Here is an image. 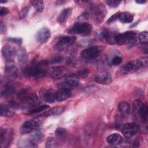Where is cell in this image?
I'll return each instance as SVG.
<instances>
[{"label":"cell","instance_id":"1","mask_svg":"<svg viewBox=\"0 0 148 148\" xmlns=\"http://www.w3.org/2000/svg\"><path fill=\"white\" fill-rule=\"evenodd\" d=\"M148 59L147 57H143L128 62L121 68V72L124 74H131L139 69L147 66Z\"/></svg>","mask_w":148,"mask_h":148},{"label":"cell","instance_id":"2","mask_svg":"<svg viewBox=\"0 0 148 148\" xmlns=\"http://www.w3.org/2000/svg\"><path fill=\"white\" fill-rule=\"evenodd\" d=\"M137 40L136 34L134 31H126L116 36L115 42L119 45H124L135 43Z\"/></svg>","mask_w":148,"mask_h":148},{"label":"cell","instance_id":"3","mask_svg":"<svg viewBox=\"0 0 148 148\" xmlns=\"http://www.w3.org/2000/svg\"><path fill=\"white\" fill-rule=\"evenodd\" d=\"M43 64H38L30 66H27L24 69V73L28 77L38 79L43 77L46 74L45 69L42 67Z\"/></svg>","mask_w":148,"mask_h":148},{"label":"cell","instance_id":"4","mask_svg":"<svg viewBox=\"0 0 148 148\" xmlns=\"http://www.w3.org/2000/svg\"><path fill=\"white\" fill-rule=\"evenodd\" d=\"M107 11L102 3L94 5L91 8V14L92 19L96 23L99 24L104 20Z\"/></svg>","mask_w":148,"mask_h":148},{"label":"cell","instance_id":"5","mask_svg":"<svg viewBox=\"0 0 148 148\" xmlns=\"http://www.w3.org/2000/svg\"><path fill=\"white\" fill-rule=\"evenodd\" d=\"M92 29V27L90 23L79 22L75 24L69 32L72 34L88 35L91 34Z\"/></svg>","mask_w":148,"mask_h":148},{"label":"cell","instance_id":"6","mask_svg":"<svg viewBox=\"0 0 148 148\" xmlns=\"http://www.w3.org/2000/svg\"><path fill=\"white\" fill-rule=\"evenodd\" d=\"M13 131L12 128H2L0 130V147H8L11 143L13 138Z\"/></svg>","mask_w":148,"mask_h":148},{"label":"cell","instance_id":"7","mask_svg":"<svg viewBox=\"0 0 148 148\" xmlns=\"http://www.w3.org/2000/svg\"><path fill=\"white\" fill-rule=\"evenodd\" d=\"M40 126V123L35 120H29L25 121L21 125L20 132L22 134L31 133L37 130Z\"/></svg>","mask_w":148,"mask_h":148},{"label":"cell","instance_id":"8","mask_svg":"<svg viewBox=\"0 0 148 148\" xmlns=\"http://www.w3.org/2000/svg\"><path fill=\"white\" fill-rule=\"evenodd\" d=\"M138 129V125L135 123H128L123 125L121 132L124 137L131 138L136 134Z\"/></svg>","mask_w":148,"mask_h":148},{"label":"cell","instance_id":"9","mask_svg":"<svg viewBox=\"0 0 148 148\" xmlns=\"http://www.w3.org/2000/svg\"><path fill=\"white\" fill-rule=\"evenodd\" d=\"M17 50L10 45H4L2 48V54L4 58L8 62H13L16 56H17Z\"/></svg>","mask_w":148,"mask_h":148},{"label":"cell","instance_id":"10","mask_svg":"<svg viewBox=\"0 0 148 148\" xmlns=\"http://www.w3.org/2000/svg\"><path fill=\"white\" fill-rule=\"evenodd\" d=\"M101 53V49L98 46H94L83 50L80 54L84 59H94L98 57Z\"/></svg>","mask_w":148,"mask_h":148},{"label":"cell","instance_id":"11","mask_svg":"<svg viewBox=\"0 0 148 148\" xmlns=\"http://www.w3.org/2000/svg\"><path fill=\"white\" fill-rule=\"evenodd\" d=\"M76 40L75 36H65L62 37L56 45V48L60 51H63L69 48Z\"/></svg>","mask_w":148,"mask_h":148},{"label":"cell","instance_id":"12","mask_svg":"<svg viewBox=\"0 0 148 148\" xmlns=\"http://www.w3.org/2000/svg\"><path fill=\"white\" fill-rule=\"evenodd\" d=\"M49 74L54 79H60L70 75L68 70L63 66H54L51 68L50 69Z\"/></svg>","mask_w":148,"mask_h":148},{"label":"cell","instance_id":"13","mask_svg":"<svg viewBox=\"0 0 148 148\" xmlns=\"http://www.w3.org/2000/svg\"><path fill=\"white\" fill-rule=\"evenodd\" d=\"M112 75L108 71H102L97 73L94 80L101 84H109L112 82Z\"/></svg>","mask_w":148,"mask_h":148},{"label":"cell","instance_id":"14","mask_svg":"<svg viewBox=\"0 0 148 148\" xmlns=\"http://www.w3.org/2000/svg\"><path fill=\"white\" fill-rule=\"evenodd\" d=\"M50 36V30L47 28L44 27L40 28L36 32L35 34V38L38 42L40 43H43L48 40Z\"/></svg>","mask_w":148,"mask_h":148},{"label":"cell","instance_id":"15","mask_svg":"<svg viewBox=\"0 0 148 148\" xmlns=\"http://www.w3.org/2000/svg\"><path fill=\"white\" fill-rule=\"evenodd\" d=\"M42 98L45 102L50 103H54L56 101V93H54L51 90L49 89H42L40 92Z\"/></svg>","mask_w":148,"mask_h":148},{"label":"cell","instance_id":"16","mask_svg":"<svg viewBox=\"0 0 148 148\" xmlns=\"http://www.w3.org/2000/svg\"><path fill=\"white\" fill-rule=\"evenodd\" d=\"M42 133L40 131H36L34 132L29 136V139L27 141V147H35L37 146L39 142L42 139Z\"/></svg>","mask_w":148,"mask_h":148},{"label":"cell","instance_id":"17","mask_svg":"<svg viewBox=\"0 0 148 148\" xmlns=\"http://www.w3.org/2000/svg\"><path fill=\"white\" fill-rule=\"evenodd\" d=\"M71 95V92L69 89L62 88L56 92V99L57 101H62L69 98Z\"/></svg>","mask_w":148,"mask_h":148},{"label":"cell","instance_id":"18","mask_svg":"<svg viewBox=\"0 0 148 148\" xmlns=\"http://www.w3.org/2000/svg\"><path fill=\"white\" fill-rule=\"evenodd\" d=\"M65 110V108L62 106H56L51 108V109L43 113L39 117H46L50 116H56L62 114Z\"/></svg>","mask_w":148,"mask_h":148},{"label":"cell","instance_id":"19","mask_svg":"<svg viewBox=\"0 0 148 148\" xmlns=\"http://www.w3.org/2000/svg\"><path fill=\"white\" fill-rule=\"evenodd\" d=\"M106 142L110 145H119L122 143L123 138L119 134L113 133L107 137Z\"/></svg>","mask_w":148,"mask_h":148},{"label":"cell","instance_id":"20","mask_svg":"<svg viewBox=\"0 0 148 148\" xmlns=\"http://www.w3.org/2000/svg\"><path fill=\"white\" fill-rule=\"evenodd\" d=\"M103 38L110 44L116 43L115 42V38L117 35L114 33V32H112L109 31L108 29H104L102 31L101 34Z\"/></svg>","mask_w":148,"mask_h":148},{"label":"cell","instance_id":"21","mask_svg":"<svg viewBox=\"0 0 148 148\" xmlns=\"http://www.w3.org/2000/svg\"><path fill=\"white\" fill-rule=\"evenodd\" d=\"M72 8H68L66 9H64L59 14L57 21L59 23H64L66 21V20L68 19V18L71 16L72 14Z\"/></svg>","mask_w":148,"mask_h":148},{"label":"cell","instance_id":"22","mask_svg":"<svg viewBox=\"0 0 148 148\" xmlns=\"http://www.w3.org/2000/svg\"><path fill=\"white\" fill-rule=\"evenodd\" d=\"M134 16L130 12H119L118 18L120 22L123 23H130L133 21Z\"/></svg>","mask_w":148,"mask_h":148},{"label":"cell","instance_id":"23","mask_svg":"<svg viewBox=\"0 0 148 148\" xmlns=\"http://www.w3.org/2000/svg\"><path fill=\"white\" fill-rule=\"evenodd\" d=\"M1 116L3 117H12L14 114V112L9 106L5 104H1Z\"/></svg>","mask_w":148,"mask_h":148},{"label":"cell","instance_id":"24","mask_svg":"<svg viewBox=\"0 0 148 148\" xmlns=\"http://www.w3.org/2000/svg\"><path fill=\"white\" fill-rule=\"evenodd\" d=\"M144 104L140 99H136L132 103L133 110L136 114L140 116Z\"/></svg>","mask_w":148,"mask_h":148},{"label":"cell","instance_id":"25","mask_svg":"<svg viewBox=\"0 0 148 148\" xmlns=\"http://www.w3.org/2000/svg\"><path fill=\"white\" fill-rule=\"evenodd\" d=\"M120 112L124 115H128L130 113V106L126 102H121L119 105Z\"/></svg>","mask_w":148,"mask_h":148},{"label":"cell","instance_id":"26","mask_svg":"<svg viewBox=\"0 0 148 148\" xmlns=\"http://www.w3.org/2000/svg\"><path fill=\"white\" fill-rule=\"evenodd\" d=\"M5 73L9 76L15 77L17 75V68L14 65H9L6 66Z\"/></svg>","mask_w":148,"mask_h":148},{"label":"cell","instance_id":"27","mask_svg":"<svg viewBox=\"0 0 148 148\" xmlns=\"http://www.w3.org/2000/svg\"><path fill=\"white\" fill-rule=\"evenodd\" d=\"M31 3L38 12L40 13L43 11L45 5H44V2L43 1H40V0L31 1Z\"/></svg>","mask_w":148,"mask_h":148},{"label":"cell","instance_id":"28","mask_svg":"<svg viewBox=\"0 0 148 148\" xmlns=\"http://www.w3.org/2000/svg\"><path fill=\"white\" fill-rule=\"evenodd\" d=\"M17 57L18 61L20 63H23L24 61H25L27 59V54L25 50L23 48L20 49L17 51Z\"/></svg>","mask_w":148,"mask_h":148},{"label":"cell","instance_id":"29","mask_svg":"<svg viewBox=\"0 0 148 148\" xmlns=\"http://www.w3.org/2000/svg\"><path fill=\"white\" fill-rule=\"evenodd\" d=\"M139 42L143 45H147L148 41V34L147 31L140 32L138 36Z\"/></svg>","mask_w":148,"mask_h":148},{"label":"cell","instance_id":"30","mask_svg":"<svg viewBox=\"0 0 148 148\" xmlns=\"http://www.w3.org/2000/svg\"><path fill=\"white\" fill-rule=\"evenodd\" d=\"M47 108H49V106L47 105H43L41 106H36L35 108L31 109L30 110H29V113L31 114H34V113H39L40 112L42 111H43L46 109H47Z\"/></svg>","mask_w":148,"mask_h":148},{"label":"cell","instance_id":"31","mask_svg":"<svg viewBox=\"0 0 148 148\" xmlns=\"http://www.w3.org/2000/svg\"><path fill=\"white\" fill-rule=\"evenodd\" d=\"M14 91V88L12 86L7 84L5 86L3 90L2 91L1 95H2L3 94H4V95H9L13 94Z\"/></svg>","mask_w":148,"mask_h":148},{"label":"cell","instance_id":"32","mask_svg":"<svg viewBox=\"0 0 148 148\" xmlns=\"http://www.w3.org/2000/svg\"><path fill=\"white\" fill-rule=\"evenodd\" d=\"M65 83L68 86L71 87H76L78 86L79 84V82L78 80H77L76 79H72V78L66 79L65 80Z\"/></svg>","mask_w":148,"mask_h":148},{"label":"cell","instance_id":"33","mask_svg":"<svg viewBox=\"0 0 148 148\" xmlns=\"http://www.w3.org/2000/svg\"><path fill=\"white\" fill-rule=\"evenodd\" d=\"M140 117H141L142 120L144 122H147V105H143V109L142 110Z\"/></svg>","mask_w":148,"mask_h":148},{"label":"cell","instance_id":"34","mask_svg":"<svg viewBox=\"0 0 148 148\" xmlns=\"http://www.w3.org/2000/svg\"><path fill=\"white\" fill-rule=\"evenodd\" d=\"M56 135L59 137V138H62L65 136V135L66 134V131L65 128H62V127H59L57 128L55 131Z\"/></svg>","mask_w":148,"mask_h":148},{"label":"cell","instance_id":"35","mask_svg":"<svg viewBox=\"0 0 148 148\" xmlns=\"http://www.w3.org/2000/svg\"><path fill=\"white\" fill-rule=\"evenodd\" d=\"M57 143L54 138H49L46 142V147H53L57 146Z\"/></svg>","mask_w":148,"mask_h":148},{"label":"cell","instance_id":"36","mask_svg":"<svg viewBox=\"0 0 148 148\" xmlns=\"http://www.w3.org/2000/svg\"><path fill=\"white\" fill-rule=\"evenodd\" d=\"M121 2L120 0H107L106 1V3L108 4V6L112 7V8H116L118 6L120 3Z\"/></svg>","mask_w":148,"mask_h":148},{"label":"cell","instance_id":"37","mask_svg":"<svg viewBox=\"0 0 148 148\" xmlns=\"http://www.w3.org/2000/svg\"><path fill=\"white\" fill-rule=\"evenodd\" d=\"M89 73H90V71L87 68H84V69H80L78 72V75L83 78L87 77L88 76Z\"/></svg>","mask_w":148,"mask_h":148},{"label":"cell","instance_id":"38","mask_svg":"<svg viewBox=\"0 0 148 148\" xmlns=\"http://www.w3.org/2000/svg\"><path fill=\"white\" fill-rule=\"evenodd\" d=\"M123 62V59L120 56H116L112 60V63L114 65H119Z\"/></svg>","mask_w":148,"mask_h":148},{"label":"cell","instance_id":"39","mask_svg":"<svg viewBox=\"0 0 148 148\" xmlns=\"http://www.w3.org/2000/svg\"><path fill=\"white\" fill-rule=\"evenodd\" d=\"M119 12H117V13L114 14L113 15H112V16L108 19V21H107L108 23H111L114 21L115 20H117V18H118V16H119Z\"/></svg>","mask_w":148,"mask_h":148},{"label":"cell","instance_id":"40","mask_svg":"<svg viewBox=\"0 0 148 148\" xmlns=\"http://www.w3.org/2000/svg\"><path fill=\"white\" fill-rule=\"evenodd\" d=\"M9 13V10L8 8L5 7H1L0 8V16H3L6 15Z\"/></svg>","mask_w":148,"mask_h":148},{"label":"cell","instance_id":"41","mask_svg":"<svg viewBox=\"0 0 148 148\" xmlns=\"http://www.w3.org/2000/svg\"><path fill=\"white\" fill-rule=\"evenodd\" d=\"M63 58L61 57H56L54 59H53L52 60L50 61V63H58V62H60L62 61Z\"/></svg>","mask_w":148,"mask_h":148},{"label":"cell","instance_id":"42","mask_svg":"<svg viewBox=\"0 0 148 148\" xmlns=\"http://www.w3.org/2000/svg\"><path fill=\"white\" fill-rule=\"evenodd\" d=\"M8 40L14 42V43H21V39L20 38H10L8 39Z\"/></svg>","mask_w":148,"mask_h":148},{"label":"cell","instance_id":"43","mask_svg":"<svg viewBox=\"0 0 148 148\" xmlns=\"http://www.w3.org/2000/svg\"><path fill=\"white\" fill-rule=\"evenodd\" d=\"M0 29H1V34H4L6 32V28L5 25L3 24V23L2 21H1V28H0Z\"/></svg>","mask_w":148,"mask_h":148},{"label":"cell","instance_id":"44","mask_svg":"<svg viewBox=\"0 0 148 148\" xmlns=\"http://www.w3.org/2000/svg\"><path fill=\"white\" fill-rule=\"evenodd\" d=\"M135 2L137 3H139V4H143L146 2V1H145V0H138V1H136Z\"/></svg>","mask_w":148,"mask_h":148},{"label":"cell","instance_id":"45","mask_svg":"<svg viewBox=\"0 0 148 148\" xmlns=\"http://www.w3.org/2000/svg\"><path fill=\"white\" fill-rule=\"evenodd\" d=\"M0 2L2 3H6L7 2V1H0Z\"/></svg>","mask_w":148,"mask_h":148}]
</instances>
